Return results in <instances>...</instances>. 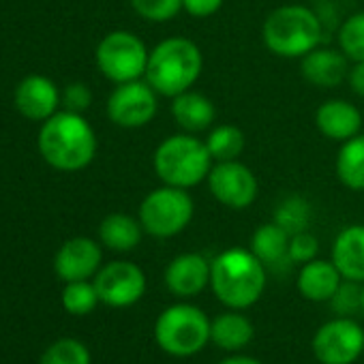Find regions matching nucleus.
<instances>
[{
    "instance_id": "33",
    "label": "nucleus",
    "mask_w": 364,
    "mask_h": 364,
    "mask_svg": "<svg viewBox=\"0 0 364 364\" xmlns=\"http://www.w3.org/2000/svg\"><path fill=\"white\" fill-rule=\"evenodd\" d=\"M92 103V92L86 84L82 82H73L69 86H65L63 90V105L65 109L69 112H77V114H84Z\"/></svg>"
},
{
    "instance_id": "5",
    "label": "nucleus",
    "mask_w": 364,
    "mask_h": 364,
    "mask_svg": "<svg viewBox=\"0 0 364 364\" xmlns=\"http://www.w3.org/2000/svg\"><path fill=\"white\" fill-rule=\"evenodd\" d=\"M266 48L279 58H302L321 41V20L304 5L277 7L264 22Z\"/></svg>"
},
{
    "instance_id": "26",
    "label": "nucleus",
    "mask_w": 364,
    "mask_h": 364,
    "mask_svg": "<svg viewBox=\"0 0 364 364\" xmlns=\"http://www.w3.org/2000/svg\"><path fill=\"white\" fill-rule=\"evenodd\" d=\"M272 221L279 228H283L289 236L300 234V232H309L311 221H313V208L304 198L289 196L274 208V219Z\"/></svg>"
},
{
    "instance_id": "17",
    "label": "nucleus",
    "mask_w": 364,
    "mask_h": 364,
    "mask_svg": "<svg viewBox=\"0 0 364 364\" xmlns=\"http://www.w3.org/2000/svg\"><path fill=\"white\" fill-rule=\"evenodd\" d=\"M319 133L332 141H347L362 131V112L345 99H328L315 112Z\"/></svg>"
},
{
    "instance_id": "9",
    "label": "nucleus",
    "mask_w": 364,
    "mask_h": 364,
    "mask_svg": "<svg viewBox=\"0 0 364 364\" xmlns=\"http://www.w3.org/2000/svg\"><path fill=\"white\" fill-rule=\"evenodd\" d=\"M156 90L146 80L116 84L107 99V118L122 129H141L159 112Z\"/></svg>"
},
{
    "instance_id": "11",
    "label": "nucleus",
    "mask_w": 364,
    "mask_h": 364,
    "mask_svg": "<svg viewBox=\"0 0 364 364\" xmlns=\"http://www.w3.org/2000/svg\"><path fill=\"white\" fill-rule=\"evenodd\" d=\"M364 349V330L349 317L323 323L313 336V353L321 364H351Z\"/></svg>"
},
{
    "instance_id": "24",
    "label": "nucleus",
    "mask_w": 364,
    "mask_h": 364,
    "mask_svg": "<svg viewBox=\"0 0 364 364\" xmlns=\"http://www.w3.org/2000/svg\"><path fill=\"white\" fill-rule=\"evenodd\" d=\"M251 251L264 266L283 264L289 259V234L274 221H270L253 232Z\"/></svg>"
},
{
    "instance_id": "29",
    "label": "nucleus",
    "mask_w": 364,
    "mask_h": 364,
    "mask_svg": "<svg viewBox=\"0 0 364 364\" xmlns=\"http://www.w3.org/2000/svg\"><path fill=\"white\" fill-rule=\"evenodd\" d=\"M39 364H90V351L75 338H63L43 353Z\"/></svg>"
},
{
    "instance_id": "3",
    "label": "nucleus",
    "mask_w": 364,
    "mask_h": 364,
    "mask_svg": "<svg viewBox=\"0 0 364 364\" xmlns=\"http://www.w3.org/2000/svg\"><path fill=\"white\" fill-rule=\"evenodd\" d=\"M210 287L215 296L230 309H247L255 304L266 287V266L247 249H228L213 259Z\"/></svg>"
},
{
    "instance_id": "15",
    "label": "nucleus",
    "mask_w": 364,
    "mask_h": 364,
    "mask_svg": "<svg viewBox=\"0 0 364 364\" xmlns=\"http://www.w3.org/2000/svg\"><path fill=\"white\" fill-rule=\"evenodd\" d=\"M210 266L202 253H182L165 268V285L173 296L191 298L206 289L210 283Z\"/></svg>"
},
{
    "instance_id": "2",
    "label": "nucleus",
    "mask_w": 364,
    "mask_h": 364,
    "mask_svg": "<svg viewBox=\"0 0 364 364\" xmlns=\"http://www.w3.org/2000/svg\"><path fill=\"white\" fill-rule=\"evenodd\" d=\"M204 69V56L198 43L187 37H169L156 43L148 54L144 80L161 97H178L191 90Z\"/></svg>"
},
{
    "instance_id": "27",
    "label": "nucleus",
    "mask_w": 364,
    "mask_h": 364,
    "mask_svg": "<svg viewBox=\"0 0 364 364\" xmlns=\"http://www.w3.org/2000/svg\"><path fill=\"white\" fill-rule=\"evenodd\" d=\"M338 50L353 63L364 60V11L349 16L338 28Z\"/></svg>"
},
{
    "instance_id": "8",
    "label": "nucleus",
    "mask_w": 364,
    "mask_h": 364,
    "mask_svg": "<svg viewBox=\"0 0 364 364\" xmlns=\"http://www.w3.org/2000/svg\"><path fill=\"white\" fill-rule=\"evenodd\" d=\"M150 50L146 43L129 31H112L107 33L95 52V60L99 71L114 84H124L133 80H141L146 75Z\"/></svg>"
},
{
    "instance_id": "30",
    "label": "nucleus",
    "mask_w": 364,
    "mask_h": 364,
    "mask_svg": "<svg viewBox=\"0 0 364 364\" xmlns=\"http://www.w3.org/2000/svg\"><path fill=\"white\" fill-rule=\"evenodd\" d=\"M133 11L146 22L163 24L182 11V0H129Z\"/></svg>"
},
{
    "instance_id": "16",
    "label": "nucleus",
    "mask_w": 364,
    "mask_h": 364,
    "mask_svg": "<svg viewBox=\"0 0 364 364\" xmlns=\"http://www.w3.org/2000/svg\"><path fill=\"white\" fill-rule=\"evenodd\" d=\"M300 73L317 88H336L349 75V58L341 50L315 48L300 58Z\"/></svg>"
},
{
    "instance_id": "12",
    "label": "nucleus",
    "mask_w": 364,
    "mask_h": 364,
    "mask_svg": "<svg viewBox=\"0 0 364 364\" xmlns=\"http://www.w3.org/2000/svg\"><path fill=\"white\" fill-rule=\"evenodd\" d=\"M95 287L101 302L114 309H124L144 296L146 274L133 262H109L97 272Z\"/></svg>"
},
{
    "instance_id": "36",
    "label": "nucleus",
    "mask_w": 364,
    "mask_h": 364,
    "mask_svg": "<svg viewBox=\"0 0 364 364\" xmlns=\"http://www.w3.org/2000/svg\"><path fill=\"white\" fill-rule=\"evenodd\" d=\"M219 364H262V362L255 360V358H249V355H232V358H225Z\"/></svg>"
},
{
    "instance_id": "22",
    "label": "nucleus",
    "mask_w": 364,
    "mask_h": 364,
    "mask_svg": "<svg viewBox=\"0 0 364 364\" xmlns=\"http://www.w3.org/2000/svg\"><path fill=\"white\" fill-rule=\"evenodd\" d=\"M334 169L343 187L349 191H364V133L341 144Z\"/></svg>"
},
{
    "instance_id": "1",
    "label": "nucleus",
    "mask_w": 364,
    "mask_h": 364,
    "mask_svg": "<svg viewBox=\"0 0 364 364\" xmlns=\"http://www.w3.org/2000/svg\"><path fill=\"white\" fill-rule=\"evenodd\" d=\"M37 148L43 161L58 171H80L97 154V133L77 112H56L37 135Z\"/></svg>"
},
{
    "instance_id": "23",
    "label": "nucleus",
    "mask_w": 364,
    "mask_h": 364,
    "mask_svg": "<svg viewBox=\"0 0 364 364\" xmlns=\"http://www.w3.org/2000/svg\"><path fill=\"white\" fill-rule=\"evenodd\" d=\"M253 323L240 313H223L210 321V341L228 351L247 347L253 338Z\"/></svg>"
},
{
    "instance_id": "10",
    "label": "nucleus",
    "mask_w": 364,
    "mask_h": 364,
    "mask_svg": "<svg viewBox=\"0 0 364 364\" xmlns=\"http://www.w3.org/2000/svg\"><path fill=\"white\" fill-rule=\"evenodd\" d=\"M208 189L213 198L232 210L249 208L259 193V182L253 169L236 161H219L208 173Z\"/></svg>"
},
{
    "instance_id": "34",
    "label": "nucleus",
    "mask_w": 364,
    "mask_h": 364,
    "mask_svg": "<svg viewBox=\"0 0 364 364\" xmlns=\"http://www.w3.org/2000/svg\"><path fill=\"white\" fill-rule=\"evenodd\" d=\"M225 0H182V11H187L193 18H210L215 16Z\"/></svg>"
},
{
    "instance_id": "13",
    "label": "nucleus",
    "mask_w": 364,
    "mask_h": 364,
    "mask_svg": "<svg viewBox=\"0 0 364 364\" xmlns=\"http://www.w3.org/2000/svg\"><path fill=\"white\" fill-rule=\"evenodd\" d=\"M14 103L24 118L46 122L58 112V105L63 103V92L50 77L28 75L18 84Z\"/></svg>"
},
{
    "instance_id": "31",
    "label": "nucleus",
    "mask_w": 364,
    "mask_h": 364,
    "mask_svg": "<svg viewBox=\"0 0 364 364\" xmlns=\"http://www.w3.org/2000/svg\"><path fill=\"white\" fill-rule=\"evenodd\" d=\"M330 302H332V309L341 317H349L355 311H362V287H360V283L343 279V283L338 285V289L334 291Z\"/></svg>"
},
{
    "instance_id": "19",
    "label": "nucleus",
    "mask_w": 364,
    "mask_h": 364,
    "mask_svg": "<svg viewBox=\"0 0 364 364\" xmlns=\"http://www.w3.org/2000/svg\"><path fill=\"white\" fill-rule=\"evenodd\" d=\"M171 116L185 133H202L213 127L217 109L206 95L185 90L171 99Z\"/></svg>"
},
{
    "instance_id": "21",
    "label": "nucleus",
    "mask_w": 364,
    "mask_h": 364,
    "mask_svg": "<svg viewBox=\"0 0 364 364\" xmlns=\"http://www.w3.org/2000/svg\"><path fill=\"white\" fill-rule=\"evenodd\" d=\"M141 234H144V228L139 219L124 215V213H112L99 225V240L107 249L118 251V253L133 251L141 242Z\"/></svg>"
},
{
    "instance_id": "20",
    "label": "nucleus",
    "mask_w": 364,
    "mask_h": 364,
    "mask_svg": "<svg viewBox=\"0 0 364 364\" xmlns=\"http://www.w3.org/2000/svg\"><path fill=\"white\" fill-rule=\"evenodd\" d=\"M343 283V277L338 268L326 259H311L302 264L300 274H298V289L300 294L311 300V302H328L338 285Z\"/></svg>"
},
{
    "instance_id": "6",
    "label": "nucleus",
    "mask_w": 364,
    "mask_h": 364,
    "mask_svg": "<svg viewBox=\"0 0 364 364\" xmlns=\"http://www.w3.org/2000/svg\"><path fill=\"white\" fill-rule=\"evenodd\" d=\"M154 338L165 353L187 358L202 351L210 341V321L198 306L173 304L159 315Z\"/></svg>"
},
{
    "instance_id": "7",
    "label": "nucleus",
    "mask_w": 364,
    "mask_h": 364,
    "mask_svg": "<svg viewBox=\"0 0 364 364\" xmlns=\"http://www.w3.org/2000/svg\"><path fill=\"white\" fill-rule=\"evenodd\" d=\"M196 213L189 189L163 185L150 191L139 204V223L154 238H171L187 230Z\"/></svg>"
},
{
    "instance_id": "32",
    "label": "nucleus",
    "mask_w": 364,
    "mask_h": 364,
    "mask_svg": "<svg viewBox=\"0 0 364 364\" xmlns=\"http://www.w3.org/2000/svg\"><path fill=\"white\" fill-rule=\"evenodd\" d=\"M319 253V242L311 232H300L289 236V262L306 264Z\"/></svg>"
},
{
    "instance_id": "4",
    "label": "nucleus",
    "mask_w": 364,
    "mask_h": 364,
    "mask_svg": "<svg viewBox=\"0 0 364 364\" xmlns=\"http://www.w3.org/2000/svg\"><path fill=\"white\" fill-rule=\"evenodd\" d=\"M152 167L163 185L191 189L208 178L213 156L204 139H198L193 133H178L156 146Z\"/></svg>"
},
{
    "instance_id": "18",
    "label": "nucleus",
    "mask_w": 364,
    "mask_h": 364,
    "mask_svg": "<svg viewBox=\"0 0 364 364\" xmlns=\"http://www.w3.org/2000/svg\"><path fill=\"white\" fill-rule=\"evenodd\" d=\"M332 264L343 279L364 283V225H349L338 232L332 245Z\"/></svg>"
},
{
    "instance_id": "28",
    "label": "nucleus",
    "mask_w": 364,
    "mask_h": 364,
    "mask_svg": "<svg viewBox=\"0 0 364 364\" xmlns=\"http://www.w3.org/2000/svg\"><path fill=\"white\" fill-rule=\"evenodd\" d=\"M97 302H101V300H99L95 283L71 281L63 289V306L71 315H86V313H90L97 306Z\"/></svg>"
},
{
    "instance_id": "25",
    "label": "nucleus",
    "mask_w": 364,
    "mask_h": 364,
    "mask_svg": "<svg viewBox=\"0 0 364 364\" xmlns=\"http://www.w3.org/2000/svg\"><path fill=\"white\" fill-rule=\"evenodd\" d=\"M213 161H236L245 150V133L236 124L213 127L208 139H204Z\"/></svg>"
},
{
    "instance_id": "14",
    "label": "nucleus",
    "mask_w": 364,
    "mask_h": 364,
    "mask_svg": "<svg viewBox=\"0 0 364 364\" xmlns=\"http://www.w3.org/2000/svg\"><path fill=\"white\" fill-rule=\"evenodd\" d=\"M101 259H103L101 247L92 238L77 236L67 240L58 249L54 257V270L67 283L88 281L101 270Z\"/></svg>"
},
{
    "instance_id": "35",
    "label": "nucleus",
    "mask_w": 364,
    "mask_h": 364,
    "mask_svg": "<svg viewBox=\"0 0 364 364\" xmlns=\"http://www.w3.org/2000/svg\"><path fill=\"white\" fill-rule=\"evenodd\" d=\"M347 84L351 88L353 95L364 99V60L353 63V67H349V75H347Z\"/></svg>"
},
{
    "instance_id": "37",
    "label": "nucleus",
    "mask_w": 364,
    "mask_h": 364,
    "mask_svg": "<svg viewBox=\"0 0 364 364\" xmlns=\"http://www.w3.org/2000/svg\"><path fill=\"white\" fill-rule=\"evenodd\" d=\"M362 313H364V287H362Z\"/></svg>"
}]
</instances>
